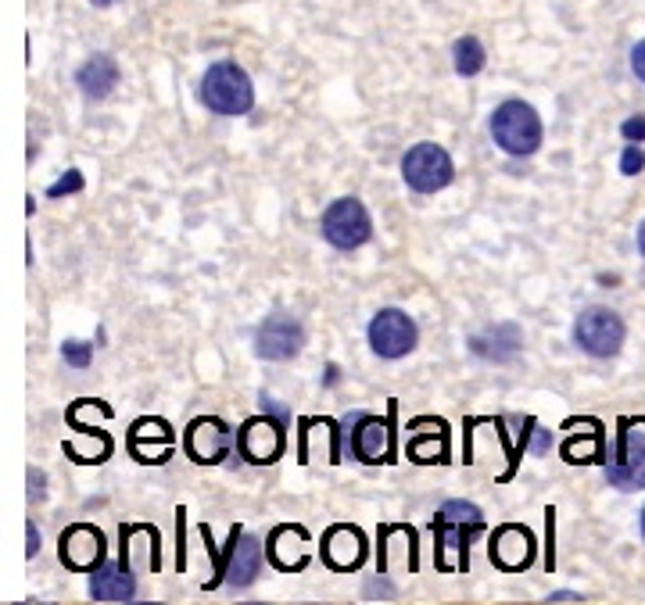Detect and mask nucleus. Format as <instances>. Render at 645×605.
<instances>
[{"label": "nucleus", "instance_id": "nucleus-1", "mask_svg": "<svg viewBox=\"0 0 645 605\" xmlns=\"http://www.w3.org/2000/svg\"><path fill=\"white\" fill-rule=\"evenodd\" d=\"M434 563L438 570L470 566V537L484 530V512L470 502H445L434 516Z\"/></svg>", "mask_w": 645, "mask_h": 605}, {"label": "nucleus", "instance_id": "nucleus-2", "mask_svg": "<svg viewBox=\"0 0 645 605\" xmlns=\"http://www.w3.org/2000/svg\"><path fill=\"white\" fill-rule=\"evenodd\" d=\"M337 448L341 455H352L359 462H395V430H391V416H366V412H352V416L341 419V430H337Z\"/></svg>", "mask_w": 645, "mask_h": 605}, {"label": "nucleus", "instance_id": "nucleus-3", "mask_svg": "<svg viewBox=\"0 0 645 605\" xmlns=\"http://www.w3.org/2000/svg\"><path fill=\"white\" fill-rule=\"evenodd\" d=\"M201 104L215 115H248L255 104L251 76L237 61H215L201 76Z\"/></svg>", "mask_w": 645, "mask_h": 605}, {"label": "nucleus", "instance_id": "nucleus-4", "mask_svg": "<svg viewBox=\"0 0 645 605\" xmlns=\"http://www.w3.org/2000/svg\"><path fill=\"white\" fill-rule=\"evenodd\" d=\"M491 137L509 158H527L542 147V119L527 101H502L491 115Z\"/></svg>", "mask_w": 645, "mask_h": 605}, {"label": "nucleus", "instance_id": "nucleus-5", "mask_svg": "<svg viewBox=\"0 0 645 605\" xmlns=\"http://www.w3.org/2000/svg\"><path fill=\"white\" fill-rule=\"evenodd\" d=\"M606 480L620 491L645 487V416H624L617 423V448L606 459Z\"/></svg>", "mask_w": 645, "mask_h": 605}, {"label": "nucleus", "instance_id": "nucleus-6", "mask_svg": "<svg viewBox=\"0 0 645 605\" xmlns=\"http://www.w3.org/2000/svg\"><path fill=\"white\" fill-rule=\"evenodd\" d=\"M402 176L409 183V190H416V194H438V190H445L452 183L456 165H452V154L445 147L434 144V140H423V144L405 151Z\"/></svg>", "mask_w": 645, "mask_h": 605}, {"label": "nucleus", "instance_id": "nucleus-7", "mask_svg": "<svg viewBox=\"0 0 645 605\" xmlns=\"http://www.w3.org/2000/svg\"><path fill=\"white\" fill-rule=\"evenodd\" d=\"M319 230H323L327 244H334L337 251H355L373 237V222L359 197H337L334 205L323 212Z\"/></svg>", "mask_w": 645, "mask_h": 605}, {"label": "nucleus", "instance_id": "nucleus-8", "mask_svg": "<svg viewBox=\"0 0 645 605\" xmlns=\"http://www.w3.org/2000/svg\"><path fill=\"white\" fill-rule=\"evenodd\" d=\"M574 344L592 358H613L624 348V319L613 308H585L574 319Z\"/></svg>", "mask_w": 645, "mask_h": 605}, {"label": "nucleus", "instance_id": "nucleus-9", "mask_svg": "<svg viewBox=\"0 0 645 605\" xmlns=\"http://www.w3.org/2000/svg\"><path fill=\"white\" fill-rule=\"evenodd\" d=\"M366 337H370L373 355L405 358L409 351L416 348V341H420V330H416V323L405 316L402 308H380L377 316L370 319V330H366Z\"/></svg>", "mask_w": 645, "mask_h": 605}, {"label": "nucleus", "instance_id": "nucleus-10", "mask_svg": "<svg viewBox=\"0 0 645 605\" xmlns=\"http://www.w3.org/2000/svg\"><path fill=\"white\" fill-rule=\"evenodd\" d=\"M233 444H237V434L215 416L194 419L187 427V434H183V452L198 462V466H219L233 452Z\"/></svg>", "mask_w": 645, "mask_h": 605}, {"label": "nucleus", "instance_id": "nucleus-11", "mask_svg": "<svg viewBox=\"0 0 645 605\" xmlns=\"http://www.w3.org/2000/svg\"><path fill=\"white\" fill-rule=\"evenodd\" d=\"M301 344H305V326L287 312L266 316L255 330V351L266 362H287V358L298 355Z\"/></svg>", "mask_w": 645, "mask_h": 605}, {"label": "nucleus", "instance_id": "nucleus-12", "mask_svg": "<svg viewBox=\"0 0 645 605\" xmlns=\"http://www.w3.org/2000/svg\"><path fill=\"white\" fill-rule=\"evenodd\" d=\"M284 427V419H269L266 412L244 419V427L237 430V448L255 466H269L284 455Z\"/></svg>", "mask_w": 645, "mask_h": 605}, {"label": "nucleus", "instance_id": "nucleus-13", "mask_svg": "<svg viewBox=\"0 0 645 605\" xmlns=\"http://www.w3.org/2000/svg\"><path fill=\"white\" fill-rule=\"evenodd\" d=\"M258 573H262V545H258L255 537L241 534V527L230 530V555H226L223 563H219V577L208 584L215 588L219 580H226L230 588H248L255 584Z\"/></svg>", "mask_w": 645, "mask_h": 605}, {"label": "nucleus", "instance_id": "nucleus-14", "mask_svg": "<svg viewBox=\"0 0 645 605\" xmlns=\"http://www.w3.org/2000/svg\"><path fill=\"white\" fill-rule=\"evenodd\" d=\"M534 552H538L534 534L527 527H520V523H502V527L488 537V559L506 573L527 570V566L534 563Z\"/></svg>", "mask_w": 645, "mask_h": 605}, {"label": "nucleus", "instance_id": "nucleus-15", "mask_svg": "<svg viewBox=\"0 0 645 605\" xmlns=\"http://www.w3.org/2000/svg\"><path fill=\"white\" fill-rule=\"evenodd\" d=\"M104 534L94 523H72L65 534H61V563L76 573H94L104 563Z\"/></svg>", "mask_w": 645, "mask_h": 605}, {"label": "nucleus", "instance_id": "nucleus-16", "mask_svg": "<svg viewBox=\"0 0 645 605\" xmlns=\"http://www.w3.org/2000/svg\"><path fill=\"white\" fill-rule=\"evenodd\" d=\"M323 563L337 573H352L366 563V534L352 523H334V527L323 534Z\"/></svg>", "mask_w": 645, "mask_h": 605}, {"label": "nucleus", "instance_id": "nucleus-17", "mask_svg": "<svg viewBox=\"0 0 645 605\" xmlns=\"http://www.w3.org/2000/svg\"><path fill=\"white\" fill-rule=\"evenodd\" d=\"M137 595V577L129 570V559L119 555L115 563H101L90 573V598L94 602H133Z\"/></svg>", "mask_w": 645, "mask_h": 605}, {"label": "nucleus", "instance_id": "nucleus-18", "mask_svg": "<svg viewBox=\"0 0 645 605\" xmlns=\"http://www.w3.org/2000/svg\"><path fill=\"white\" fill-rule=\"evenodd\" d=\"M520 348H524V333L516 323L488 326L484 333L470 337V351L484 362H509V358L520 355Z\"/></svg>", "mask_w": 645, "mask_h": 605}, {"label": "nucleus", "instance_id": "nucleus-19", "mask_svg": "<svg viewBox=\"0 0 645 605\" xmlns=\"http://www.w3.org/2000/svg\"><path fill=\"white\" fill-rule=\"evenodd\" d=\"M115 83H119V65H115L112 54H94V58H86L76 72V86L83 90V97H90V101H104V97L115 90Z\"/></svg>", "mask_w": 645, "mask_h": 605}, {"label": "nucleus", "instance_id": "nucleus-20", "mask_svg": "<svg viewBox=\"0 0 645 605\" xmlns=\"http://www.w3.org/2000/svg\"><path fill=\"white\" fill-rule=\"evenodd\" d=\"M445 423L434 419L430 423V434H413L409 437V455L413 462H448V437H445Z\"/></svg>", "mask_w": 645, "mask_h": 605}, {"label": "nucleus", "instance_id": "nucleus-21", "mask_svg": "<svg viewBox=\"0 0 645 605\" xmlns=\"http://www.w3.org/2000/svg\"><path fill=\"white\" fill-rule=\"evenodd\" d=\"M563 459L574 462V466H577V462H599V459H606V444H602L599 423H588L585 437H581V434L567 437V441H563Z\"/></svg>", "mask_w": 645, "mask_h": 605}, {"label": "nucleus", "instance_id": "nucleus-22", "mask_svg": "<svg viewBox=\"0 0 645 605\" xmlns=\"http://www.w3.org/2000/svg\"><path fill=\"white\" fill-rule=\"evenodd\" d=\"M484 61H488V54H484V43L477 40V36H459L456 47H452V65H456V72L463 79L477 76V72L484 69Z\"/></svg>", "mask_w": 645, "mask_h": 605}, {"label": "nucleus", "instance_id": "nucleus-23", "mask_svg": "<svg viewBox=\"0 0 645 605\" xmlns=\"http://www.w3.org/2000/svg\"><path fill=\"white\" fill-rule=\"evenodd\" d=\"M61 358H65L69 366L86 369L90 362H94V344H86V341H65V344H61Z\"/></svg>", "mask_w": 645, "mask_h": 605}, {"label": "nucleus", "instance_id": "nucleus-24", "mask_svg": "<svg viewBox=\"0 0 645 605\" xmlns=\"http://www.w3.org/2000/svg\"><path fill=\"white\" fill-rule=\"evenodd\" d=\"M83 190V172L79 169H69L65 176L58 179V183H51L47 187V197H65V194H79Z\"/></svg>", "mask_w": 645, "mask_h": 605}, {"label": "nucleus", "instance_id": "nucleus-25", "mask_svg": "<svg viewBox=\"0 0 645 605\" xmlns=\"http://www.w3.org/2000/svg\"><path fill=\"white\" fill-rule=\"evenodd\" d=\"M642 169H645V151L638 144H628L624 154H620V172H624V176H638Z\"/></svg>", "mask_w": 645, "mask_h": 605}, {"label": "nucleus", "instance_id": "nucleus-26", "mask_svg": "<svg viewBox=\"0 0 645 605\" xmlns=\"http://www.w3.org/2000/svg\"><path fill=\"white\" fill-rule=\"evenodd\" d=\"M620 133H624L628 144H645V115H631V119L620 126Z\"/></svg>", "mask_w": 645, "mask_h": 605}, {"label": "nucleus", "instance_id": "nucleus-27", "mask_svg": "<svg viewBox=\"0 0 645 605\" xmlns=\"http://www.w3.org/2000/svg\"><path fill=\"white\" fill-rule=\"evenodd\" d=\"M29 484H33V487H29V498H33V502H40V498L47 495V487H43V484H47L43 469H29Z\"/></svg>", "mask_w": 645, "mask_h": 605}, {"label": "nucleus", "instance_id": "nucleus-28", "mask_svg": "<svg viewBox=\"0 0 645 605\" xmlns=\"http://www.w3.org/2000/svg\"><path fill=\"white\" fill-rule=\"evenodd\" d=\"M631 69H635V76L645 83V40L635 43V51H631Z\"/></svg>", "mask_w": 645, "mask_h": 605}, {"label": "nucleus", "instance_id": "nucleus-29", "mask_svg": "<svg viewBox=\"0 0 645 605\" xmlns=\"http://www.w3.org/2000/svg\"><path fill=\"white\" fill-rule=\"evenodd\" d=\"M36 552H40V534H36V527L29 523V559H33Z\"/></svg>", "mask_w": 645, "mask_h": 605}, {"label": "nucleus", "instance_id": "nucleus-30", "mask_svg": "<svg viewBox=\"0 0 645 605\" xmlns=\"http://www.w3.org/2000/svg\"><path fill=\"white\" fill-rule=\"evenodd\" d=\"M549 602H581V598L574 591H556V595H549Z\"/></svg>", "mask_w": 645, "mask_h": 605}, {"label": "nucleus", "instance_id": "nucleus-31", "mask_svg": "<svg viewBox=\"0 0 645 605\" xmlns=\"http://www.w3.org/2000/svg\"><path fill=\"white\" fill-rule=\"evenodd\" d=\"M638 251H642V258H645V222L638 226Z\"/></svg>", "mask_w": 645, "mask_h": 605}, {"label": "nucleus", "instance_id": "nucleus-32", "mask_svg": "<svg viewBox=\"0 0 645 605\" xmlns=\"http://www.w3.org/2000/svg\"><path fill=\"white\" fill-rule=\"evenodd\" d=\"M90 4H94V8H112L115 0H90Z\"/></svg>", "mask_w": 645, "mask_h": 605}, {"label": "nucleus", "instance_id": "nucleus-33", "mask_svg": "<svg viewBox=\"0 0 645 605\" xmlns=\"http://www.w3.org/2000/svg\"><path fill=\"white\" fill-rule=\"evenodd\" d=\"M642 537H645V509H642Z\"/></svg>", "mask_w": 645, "mask_h": 605}]
</instances>
